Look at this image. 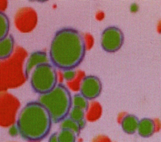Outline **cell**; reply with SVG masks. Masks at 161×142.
I'll list each match as a JSON object with an SVG mask.
<instances>
[{
    "instance_id": "5b68a950",
    "label": "cell",
    "mask_w": 161,
    "mask_h": 142,
    "mask_svg": "<svg viewBox=\"0 0 161 142\" xmlns=\"http://www.w3.org/2000/svg\"><path fill=\"white\" fill-rule=\"evenodd\" d=\"M124 42V35L118 27L111 26L105 28L101 36V45L104 50L109 53L118 51Z\"/></svg>"
},
{
    "instance_id": "52a82bcc",
    "label": "cell",
    "mask_w": 161,
    "mask_h": 142,
    "mask_svg": "<svg viewBox=\"0 0 161 142\" xmlns=\"http://www.w3.org/2000/svg\"><path fill=\"white\" fill-rule=\"evenodd\" d=\"M45 63H48V58L45 52L36 51L31 53L25 63L24 69L25 77L28 78L34 68Z\"/></svg>"
},
{
    "instance_id": "8fae6325",
    "label": "cell",
    "mask_w": 161,
    "mask_h": 142,
    "mask_svg": "<svg viewBox=\"0 0 161 142\" xmlns=\"http://www.w3.org/2000/svg\"><path fill=\"white\" fill-rule=\"evenodd\" d=\"M60 123V129H68L72 131L76 136L79 135L80 129L77 121L72 119L69 117H66L63 120H62Z\"/></svg>"
},
{
    "instance_id": "5bb4252c",
    "label": "cell",
    "mask_w": 161,
    "mask_h": 142,
    "mask_svg": "<svg viewBox=\"0 0 161 142\" xmlns=\"http://www.w3.org/2000/svg\"><path fill=\"white\" fill-rule=\"evenodd\" d=\"M77 136L71 131L62 129L57 133L58 142H75Z\"/></svg>"
},
{
    "instance_id": "3957f363",
    "label": "cell",
    "mask_w": 161,
    "mask_h": 142,
    "mask_svg": "<svg viewBox=\"0 0 161 142\" xmlns=\"http://www.w3.org/2000/svg\"><path fill=\"white\" fill-rule=\"evenodd\" d=\"M37 101L48 111L55 123L67 117L72 107L71 94L68 88L60 83L50 92L40 94Z\"/></svg>"
},
{
    "instance_id": "7a4b0ae2",
    "label": "cell",
    "mask_w": 161,
    "mask_h": 142,
    "mask_svg": "<svg viewBox=\"0 0 161 142\" xmlns=\"http://www.w3.org/2000/svg\"><path fill=\"white\" fill-rule=\"evenodd\" d=\"M52 123L48 111L36 101L28 102L20 110L16 126L24 139L38 142L49 134Z\"/></svg>"
},
{
    "instance_id": "e0dca14e",
    "label": "cell",
    "mask_w": 161,
    "mask_h": 142,
    "mask_svg": "<svg viewBox=\"0 0 161 142\" xmlns=\"http://www.w3.org/2000/svg\"><path fill=\"white\" fill-rule=\"evenodd\" d=\"M48 142H58V138H57V132L52 133L50 136V137L48 138Z\"/></svg>"
},
{
    "instance_id": "30bf717a",
    "label": "cell",
    "mask_w": 161,
    "mask_h": 142,
    "mask_svg": "<svg viewBox=\"0 0 161 142\" xmlns=\"http://www.w3.org/2000/svg\"><path fill=\"white\" fill-rule=\"evenodd\" d=\"M14 40L11 35L0 40V60L9 58L13 52Z\"/></svg>"
},
{
    "instance_id": "6da1fadb",
    "label": "cell",
    "mask_w": 161,
    "mask_h": 142,
    "mask_svg": "<svg viewBox=\"0 0 161 142\" xmlns=\"http://www.w3.org/2000/svg\"><path fill=\"white\" fill-rule=\"evenodd\" d=\"M86 52L83 35L72 28L58 30L51 41L49 58L53 65L64 70L74 69L82 62Z\"/></svg>"
},
{
    "instance_id": "4fadbf2b",
    "label": "cell",
    "mask_w": 161,
    "mask_h": 142,
    "mask_svg": "<svg viewBox=\"0 0 161 142\" xmlns=\"http://www.w3.org/2000/svg\"><path fill=\"white\" fill-rule=\"evenodd\" d=\"M72 106L86 111L89 107L88 100L80 94H75L72 97Z\"/></svg>"
},
{
    "instance_id": "ac0fdd59",
    "label": "cell",
    "mask_w": 161,
    "mask_h": 142,
    "mask_svg": "<svg viewBox=\"0 0 161 142\" xmlns=\"http://www.w3.org/2000/svg\"><path fill=\"white\" fill-rule=\"evenodd\" d=\"M18 133L19 134V132H18V129L16 125L10 128V129H9V134H11L12 136H14Z\"/></svg>"
},
{
    "instance_id": "9a60e30c",
    "label": "cell",
    "mask_w": 161,
    "mask_h": 142,
    "mask_svg": "<svg viewBox=\"0 0 161 142\" xmlns=\"http://www.w3.org/2000/svg\"><path fill=\"white\" fill-rule=\"evenodd\" d=\"M68 115L70 118L78 122L84 119L85 112H84V111H83L80 108L72 106Z\"/></svg>"
},
{
    "instance_id": "9c48e42d",
    "label": "cell",
    "mask_w": 161,
    "mask_h": 142,
    "mask_svg": "<svg viewBox=\"0 0 161 142\" xmlns=\"http://www.w3.org/2000/svg\"><path fill=\"white\" fill-rule=\"evenodd\" d=\"M139 119L133 114H126L121 119V126L123 131L129 134L137 131Z\"/></svg>"
},
{
    "instance_id": "ba28073f",
    "label": "cell",
    "mask_w": 161,
    "mask_h": 142,
    "mask_svg": "<svg viewBox=\"0 0 161 142\" xmlns=\"http://www.w3.org/2000/svg\"><path fill=\"white\" fill-rule=\"evenodd\" d=\"M156 126L154 121L148 117H144L139 120L137 132L143 138L151 136L155 131Z\"/></svg>"
},
{
    "instance_id": "2e32d148",
    "label": "cell",
    "mask_w": 161,
    "mask_h": 142,
    "mask_svg": "<svg viewBox=\"0 0 161 142\" xmlns=\"http://www.w3.org/2000/svg\"><path fill=\"white\" fill-rule=\"evenodd\" d=\"M76 73L73 69H69V70H64V72L63 74L64 78L67 80H70L73 79L75 77Z\"/></svg>"
},
{
    "instance_id": "8992f818",
    "label": "cell",
    "mask_w": 161,
    "mask_h": 142,
    "mask_svg": "<svg viewBox=\"0 0 161 142\" xmlns=\"http://www.w3.org/2000/svg\"><path fill=\"white\" fill-rule=\"evenodd\" d=\"M102 90V83L95 75H86L83 77L80 85V94L87 100L97 98Z\"/></svg>"
},
{
    "instance_id": "d6986e66",
    "label": "cell",
    "mask_w": 161,
    "mask_h": 142,
    "mask_svg": "<svg viewBox=\"0 0 161 142\" xmlns=\"http://www.w3.org/2000/svg\"><path fill=\"white\" fill-rule=\"evenodd\" d=\"M77 123H78V124H79V128H80V129H82L83 128H84V126H86V120H85L84 119H82V120L78 121Z\"/></svg>"
},
{
    "instance_id": "277c9868",
    "label": "cell",
    "mask_w": 161,
    "mask_h": 142,
    "mask_svg": "<svg viewBox=\"0 0 161 142\" xmlns=\"http://www.w3.org/2000/svg\"><path fill=\"white\" fill-rule=\"evenodd\" d=\"M30 84L35 92L43 94L50 92L57 84V73L54 66L45 63L36 66L30 73Z\"/></svg>"
},
{
    "instance_id": "7c38bea8",
    "label": "cell",
    "mask_w": 161,
    "mask_h": 142,
    "mask_svg": "<svg viewBox=\"0 0 161 142\" xmlns=\"http://www.w3.org/2000/svg\"><path fill=\"white\" fill-rule=\"evenodd\" d=\"M10 21L8 16L0 11V40L6 38L9 34Z\"/></svg>"
}]
</instances>
